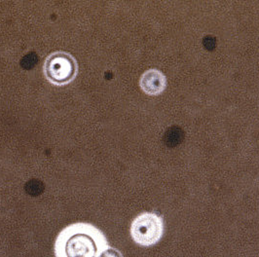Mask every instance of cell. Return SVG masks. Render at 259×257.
<instances>
[{
	"mask_svg": "<svg viewBox=\"0 0 259 257\" xmlns=\"http://www.w3.org/2000/svg\"><path fill=\"white\" fill-rule=\"evenodd\" d=\"M98 257H123L122 253L113 247H110L109 245L104 248V250L98 255Z\"/></svg>",
	"mask_w": 259,
	"mask_h": 257,
	"instance_id": "5",
	"label": "cell"
},
{
	"mask_svg": "<svg viewBox=\"0 0 259 257\" xmlns=\"http://www.w3.org/2000/svg\"><path fill=\"white\" fill-rule=\"evenodd\" d=\"M43 68L47 79L58 85L72 81L77 73L76 61L65 52H56L49 55Z\"/></svg>",
	"mask_w": 259,
	"mask_h": 257,
	"instance_id": "3",
	"label": "cell"
},
{
	"mask_svg": "<svg viewBox=\"0 0 259 257\" xmlns=\"http://www.w3.org/2000/svg\"><path fill=\"white\" fill-rule=\"evenodd\" d=\"M108 246L104 233L88 223L65 227L55 243L56 257H98Z\"/></svg>",
	"mask_w": 259,
	"mask_h": 257,
	"instance_id": "1",
	"label": "cell"
},
{
	"mask_svg": "<svg viewBox=\"0 0 259 257\" xmlns=\"http://www.w3.org/2000/svg\"><path fill=\"white\" fill-rule=\"evenodd\" d=\"M140 85L147 95L156 96L166 89L167 78L158 69H148L142 75Z\"/></svg>",
	"mask_w": 259,
	"mask_h": 257,
	"instance_id": "4",
	"label": "cell"
},
{
	"mask_svg": "<svg viewBox=\"0 0 259 257\" xmlns=\"http://www.w3.org/2000/svg\"><path fill=\"white\" fill-rule=\"evenodd\" d=\"M164 219L153 212H143L131 225V235L137 244L150 246L157 244L163 236Z\"/></svg>",
	"mask_w": 259,
	"mask_h": 257,
	"instance_id": "2",
	"label": "cell"
}]
</instances>
